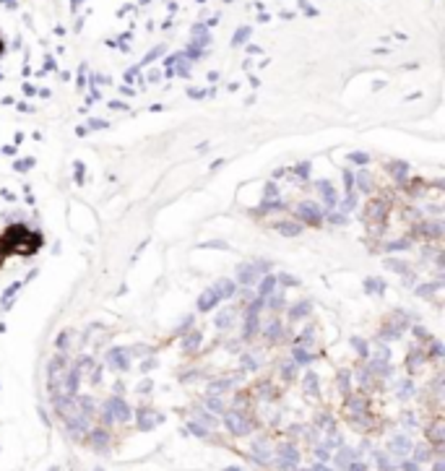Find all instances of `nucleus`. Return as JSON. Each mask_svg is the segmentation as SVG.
I'll use <instances>...</instances> for the list:
<instances>
[{"label": "nucleus", "instance_id": "nucleus-1", "mask_svg": "<svg viewBox=\"0 0 445 471\" xmlns=\"http://www.w3.org/2000/svg\"><path fill=\"white\" fill-rule=\"evenodd\" d=\"M3 50H6V44H3V39H0V55H3Z\"/></svg>", "mask_w": 445, "mask_h": 471}]
</instances>
